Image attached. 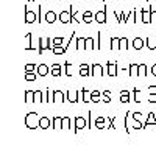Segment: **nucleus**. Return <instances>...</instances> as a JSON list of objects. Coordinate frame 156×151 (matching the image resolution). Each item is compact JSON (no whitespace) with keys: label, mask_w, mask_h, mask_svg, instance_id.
<instances>
[{"label":"nucleus","mask_w":156,"mask_h":151,"mask_svg":"<svg viewBox=\"0 0 156 151\" xmlns=\"http://www.w3.org/2000/svg\"><path fill=\"white\" fill-rule=\"evenodd\" d=\"M52 73L55 75V76H56V75H59V73H61V70H59V65H58V64H56V65H53V70H52Z\"/></svg>","instance_id":"nucleus-2"},{"label":"nucleus","mask_w":156,"mask_h":151,"mask_svg":"<svg viewBox=\"0 0 156 151\" xmlns=\"http://www.w3.org/2000/svg\"><path fill=\"white\" fill-rule=\"evenodd\" d=\"M27 80H28V81H33V80H35V75H33V73L30 75V73H28V75H27Z\"/></svg>","instance_id":"nucleus-12"},{"label":"nucleus","mask_w":156,"mask_h":151,"mask_svg":"<svg viewBox=\"0 0 156 151\" xmlns=\"http://www.w3.org/2000/svg\"><path fill=\"white\" fill-rule=\"evenodd\" d=\"M55 20V14H53V13H48L47 14V22H53Z\"/></svg>","instance_id":"nucleus-5"},{"label":"nucleus","mask_w":156,"mask_h":151,"mask_svg":"<svg viewBox=\"0 0 156 151\" xmlns=\"http://www.w3.org/2000/svg\"><path fill=\"white\" fill-rule=\"evenodd\" d=\"M61 42H62V38H58V39H55V42H53V44H55V45H59Z\"/></svg>","instance_id":"nucleus-11"},{"label":"nucleus","mask_w":156,"mask_h":151,"mask_svg":"<svg viewBox=\"0 0 156 151\" xmlns=\"http://www.w3.org/2000/svg\"><path fill=\"white\" fill-rule=\"evenodd\" d=\"M27 16H28V19H27V22H30V20H35V14H30V13H27Z\"/></svg>","instance_id":"nucleus-9"},{"label":"nucleus","mask_w":156,"mask_h":151,"mask_svg":"<svg viewBox=\"0 0 156 151\" xmlns=\"http://www.w3.org/2000/svg\"><path fill=\"white\" fill-rule=\"evenodd\" d=\"M80 73H81V75H88V65H81V69H80Z\"/></svg>","instance_id":"nucleus-4"},{"label":"nucleus","mask_w":156,"mask_h":151,"mask_svg":"<svg viewBox=\"0 0 156 151\" xmlns=\"http://www.w3.org/2000/svg\"><path fill=\"white\" fill-rule=\"evenodd\" d=\"M33 67H35V65H33V64H28V65H27V72L33 70Z\"/></svg>","instance_id":"nucleus-13"},{"label":"nucleus","mask_w":156,"mask_h":151,"mask_svg":"<svg viewBox=\"0 0 156 151\" xmlns=\"http://www.w3.org/2000/svg\"><path fill=\"white\" fill-rule=\"evenodd\" d=\"M95 20L100 22V24H103V22H105V11L103 13H98V14L95 16Z\"/></svg>","instance_id":"nucleus-1"},{"label":"nucleus","mask_w":156,"mask_h":151,"mask_svg":"<svg viewBox=\"0 0 156 151\" xmlns=\"http://www.w3.org/2000/svg\"><path fill=\"white\" fill-rule=\"evenodd\" d=\"M61 20H62V22H67V20H69L67 13H62V14H61Z\"/></svg>","instance_id":"nucleus-7"},{"label":"nucleus","mask_w":156,"mask_h":151,"mask_svg":"<svg viewBox=\"0 0 156 151\" xmlns=\"http://www.w3.org/2000/svg\"><path fill=\"white\" fill-rule=\"evenodd\" d=\"M83 125H84V121H83V119H78V120H77V128L80 129V128H81Z\"/></svg>","instance_id":"nucleus-8"},{"label":"nucleus","mask_w":156,"mask_h":151,"mask_svg":"<svg viewBox=\"0 0 156 151\" xmlns=\"http://www.w3.org/2000/svg\"><path fill=\"white\" fill-rule=\"evenodd\" d=\"M84 20L86 22H91L92 20V19H91V13H86V14H84Z\"/></svg>","instance_id":"nucleus-10"},{"label":"nucleus","mask_w":156,"mask_h":151,"mask_svg":"<svg viewBox=\"0 0 156 151\" xmlns=\"http://www.w3.org/2000/svg\"><path fill=\"white\" fill-rule=\"evenodd\" d=\"M39 73H41V75H45V73H47V67H45L44 64L39 65Z\"/></svg>","instance_id":"nucleus-3"},{"label":"nucleus","mask_w":156,"mask_h":151,"mask_svg":"<svg viewBox=\"0 0 156 151\" xmlns=\"http://www.w3.org/2000/svg\"><path fill=\"white\" fill-rule=\"evenodd\" d=\"M134 47L136 48H141L142 47V41H141V39H136V41H134Z\"/></svg>","instance_id":"nucleus-6"},{"label":"nucleus","mask_w":156,"mask_h":151,"mask_svg":"<svg viewBox=\"0 0 156 151\" xmlns=\"http://www.w3.org/2000/svg\"><path fill=\"white\" fill-rule=\"evenodd\" d=\"M153 75H156V65L153 67Z\"/></svg>","instance_id":"nucleus-14"}]
</instances>
